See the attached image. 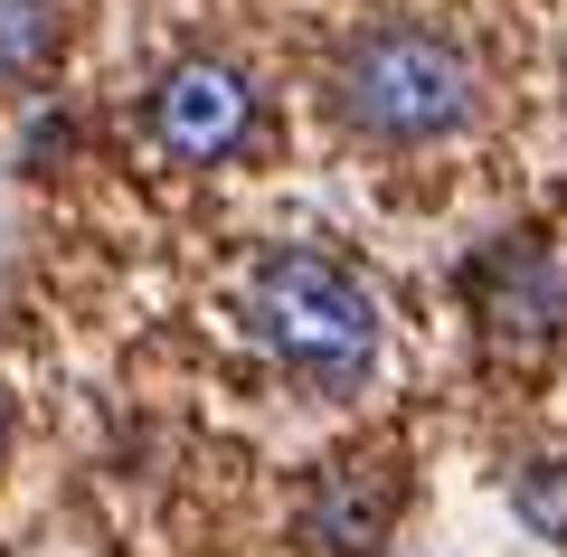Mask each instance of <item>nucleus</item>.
I'll use <instances>...</instances> for the list:
<instances>
[{
	"mask_svg": "<svg viewBox=\"0 0 567 557\" xmlns=\"http://www.w3.org/2000/svg\"><path fill=\"white\" fill-rule=\"evenodd\" d=\"M246 331L284 379L341 398L379 359V293L322 246H265L256 275H246Z\"/></svg>",
	"mask_w": 567,
	"mask_h": 557,
	"instance_id": "1",
	"label": "nucleus"
},
{
	"mask_svg": "<svg viewBox=\"0 0 567 557\" xmlns=\"http://www.w3.org/2000/svg\"><path fill=\"white\" fill-rule=\"evenodd\" d=\"M473 104H483L473 48L445 39V29H416V20H388L369 39H350L341 66H331V114L360 142H379V152H425V142L464 133Z\"/></svg>",
	"mask_w": 567,
	"mask_h": 557,
	"instance_id": "2",
	"label": "nucleus"
},
{
	"mask_svg": "<svg viewBox=\"0 0 567 557\" xmlns=\"http://www.w3.org/2000/svg\"><path fill=\"white\" fill-rule=\"evenodd\" d=\"M464 302H473L492 350L539 359V350L567 340V256L539 246V237H502V246H483L464 265Z\"/></svg>",
	"mask_w": 567,
	"mask_h": 557,
	"instance_id": "3",
	"label": "nucleus"
},
{
	"mask_svg": "<svg viewBox=\"0 0 567 557\" xmlns=\"http://www.w3.org/2000/svg\"><path fill=\"white\" fill-rule=\"evenodd\" d=\"M142 123H152V142H162L171 161L208 171V161L246 152V133H256V85H246V66H227V58H181V66H162Z\"/></svg>",
	"mask_w": 567,
	"mask_h": 557,
	"instance_id": "4",
	"label": "nucleus"
},
{
	"mask_svg": "<svg viewBox=\"0 0 567 557\" xmlns=\"http://www.w3.org/2000/svg\"><path fill=\"white\" fill-rule=\"evenodd\" d=\"M388 510H398V482H388V473L331 463L322 492H312V510H303V529L322 538V548H379V538H388Z\"/></svg>",
	"mask_w": 567,
	"mask_h": 557,
	"instance_id": "5",
	"label": "nucleus"
},
{
	"mask_svg": "<svg viewBox=\"0 0 567 557\" xmlns=\"http://www.w3.org/2000/svg\"><path fill=\"white\" fill-rule=\"evenodd\" d=\"M58 39H66L58 0H0V85H39Z\"/></svg>",
	"mask_w": 567,
	"mask_h": 557,
	"instance_id": "6",
	"label": "nucleus"
},
{
	"mask_svg": "<svg viewBox=\"0 0 567 557\" xmlns=\"http://www.w3.org/2000/svg\"><path fill=\"white\" fill-rule=\"evenodd\" d=\"M511 510L529 519V529L539 538H567V463H520V473H511Z\"/></svg>",
	"mask_w": 567,
	"mask_h": 557,
	"instance_id": "7",
	"label": "nucleus"
},
{
	"mask_svg": "<svg viewBox=\"0 0 567 557\" xmlns=\"http://www.w3.org/2000/svg\"><path fill=\"white\" fill-rule=\"evenodd\" d=\"M0 454H10V398H0Z\"/></svg>",
	"mask_w": 567,
	"mask_h": 557,
	"instance_id": "8",
	"label": "nucleus"
}]
</instances>
